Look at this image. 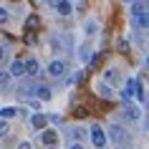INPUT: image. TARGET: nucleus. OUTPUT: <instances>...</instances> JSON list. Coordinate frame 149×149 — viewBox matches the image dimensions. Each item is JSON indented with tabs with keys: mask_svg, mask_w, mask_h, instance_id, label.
<instances>
[{
	"mask_svg": "<svg viewBox=\"0 0 149 149\" xmlns=\"http://www.w3.org/2000/svg\"><path fill=\"white\" fill-rule=\"evenodd\" d=\"M106 139H111V141H114V144H116V147L126 149V147H129V141H132V136H129V132H126L124 126L114 124V126H111V129H109V136H106Z\"/></svg>",
	"mask_w": 149,
	"mask_h": 149,
	"instance_id": "1",
	"label": "nucleus"
},
{
	"mask_svg": "<svg viewBox=\"0 0 149 149\" xmlns=\"http://www.w3.org/2000/svg\"><path fill=\"white\" fill-rule=\"evenodd\" d=\"M88 139H91V144H94L96 149H104V147H106V141H109V139H106V132H104L99 124L91 126V132H88Z\"/></svg>",
	"mask_w": 149,
	"mask_h": 149,
	"instance_id": "2",
	"label": "nucleus"
},
{
	"mask_svg": "<svg viewBox=\"0 0 149 149\" xmlns=\"http://www.w3.org/2000/svg\"><path fill=\"white\" fill-rule=\"evenodd\" d=\"M66 68H68V66H66V61L56 58V61L48 63V76H51V79H63V76H66Z\"/></svg>",
	"mask_w": 149,
	"mask_h": 149,
	"instance_id": "3",
	"label": "nucleus"
},
{
	"mask_svg": "<svg viewBox=\"0 0 149 149\" xmlns=\"http://www.w3.org/2000/svg\"><path fill=\"white\" fill-rule=\"evenodd\" d=\"M141 81L139 79H126V86H124V99H134V94L139 91Z\"/></svg>",
	"mask_w": 149,
	"mask_h": 149,
	"instance_id": "4",
	"label": "nucleus"
},
{
	"mask_svg": "<svg viewBox=\"0 0 149 149\" xmlns=\"http://www.w3.org/2000/svg\"><path fill=\"white\" fill-rule=\"evenodd\" d=\"M31 126H33V132H43L48 126V116H43V114H33L31 116Z\"/></svg>",
	"mask_w": 149,
	"mask_h": 149,
	"instance_id": "5",
	"label": "nucleus"
},
{
	"mask_svg": "<svg viewBox=\"0 0 149 149\" xmlns=\"http://www.w3.org/2000/svg\"><path fill=\"white\" fill-rule=\"evenodd\" d=\"M56 139H58L56 129H43V132H40V141H43L46 147H56Z\"/></svg>",
	"mask_w": 149,
	"mask_h": 149,
	"instance_id": "6",
	"label": "nucleus"
},
{
	"mask_svg": "<svg viewBox=\"0 0 149 149\" xmlns=\"http://www.w3.org/2000/svg\"><path fill=\"white\" fill-rule=\"evenodd\" d=\"M23 68H25V73H28V76H38L40 66H38V61H36V58H28V61L23 63Z\"/></svg>",
	"mask_w": 149,
	"mask_h": 149,
	"instance_id": "7",
	"label": "nucleus"
},
{
	"mask_svg": "<svg viewBox=\"0 0 149 149\" xmlns=\"http://www.w3.org/2000/svg\"><path fill=\"white\" fill-rule=\"evenodd\" d=\"M25 68H23V61H10L8 66V76H23Z\"/></svg>",
	"mask_w": 149,
	"mask_h": 149,
	"instance_id": "8",
	"label": "nucleus"
},
{
	"mask_svg": "<svg viewBox=\"0 0 149 149\" xmlns=\"http://www.w3.org/2000/svg\"><path fill=\"white\" fill-rule=\"evenodd\" d=\"M56 10H58L61 15H71V13H73V5H71L68 0H58V3H56Z\"/></svg>",
	"mask_w": 149,
	"mask_h": 149,
	"instance_id": "9",
	"label": "nucleus"
},
{
	"mask_svg": "<svg viewBox=\"0 0 149 149\" xmlns=\"http://www.w3.org/2000/svg\"><path fill=\"white\" fill-rule=\"evenodd\" d=\"M36 96H38V101H48V99H53V91L48 86H38L36 88Z\"/></svg>",
	"mask_w": 149,
	"mask_h": 149,
	"instance_id": "10",
	"label": "nucleus"
},
{
	"mask_svg": "<svg viewBox=\"0 0 149 149\" xmlns=\"http://www.w3.org/2000/svg\"><path fill=\"white\" fill-rule=\"evenodd\" d=\"M104 79H106V84H119V71L116 68H106L104 71Z\"/></svg>",
	"mask_w": 149,
	"mask_h": 149,
	"instance_id": "11",
	"label": "nucleus"
},
{
	"mask_svg": "<svg viewBox=\"0 0 149 149\" xmlns=\"http://www.w3.org/2000/svg\"><path fill=\"white\" fill-rule=\"evenodd\" d=\"M99 94H101L104 99H114V88H111L109 84L104 81V84H99Z\"/></svg>",
	"mask_w": 149,
	"mask_h": 149,
	"instance_id": "12",
	"label": "nucleus"
},
{
	"mask_svg": "<svg viewBox=\"0 0 149 149\" xmlns=\"http://www.w3.org/2000/svg\"><path fill=\"white\" fill-rule=\"evenodd\" d=\"M147 13V8H144V3H134L132 0V18H139Z\"/></svg>",
	"mask_w": 149,
	"mask_h": 149,
	"instance_id": "13",
	"label": "nucleus"
},
{
	"mask_svg": "<svg viewBox=\"0 0 149 149\" xmlns=\"http://www.w3.org/2000/svg\"><path fill=\"white\" fill-rule=\"evenodd\" d=\"M18 116V109L15 106H5V109H0V119H15Z\"/></svg>",
	"mask_w": 149,
	"mask_h": 149,
	"instance_id": "14",
	"label": "nucleus"
},
{
	"mask_svg": "<svg viewBox=\"0 0 149 149\" xmlns=\"http://www.w3.org/2000/svg\"><path fill=\"white\" fill-rule=\"evenodd\" d=\"M38 25H40V20H38V18H36V15H31V18H28V20H25V28H28V31H36Z\"/></svg>",
	"mask_w": 149,
	"mask_h": 149,
	"instance_id": "15",
	"label": "nucleus"
},
{
	"mask_svg": "<svg viewBox=\"0 0 149 149\" xmlns=\"http://www.w3.org/2000/svg\"><path fill=\"white\" fill-rule=\"evenodd\" d=\"M8 132H10L8 119H0V136H8Z\"/></svg>",
	"mask_w": 149,
	"mask_h": 149,
	"instance_id": "16",
	"label": "nucleus"
},
{
	"mask_svg": "<svg viewBox=\"0 0 149 149\" xmlns=\"http://www.w3.org/2000/svg\"><path fill=\"white\" fill-rule=\"evenodd\" d=\"M8 81H10L8 71H0V88H5V86H8Z\"/></svg>",
	"mask_w": 149,
	"mask_h": 149,
	"instance_id": "17",
	"label": "nucleus"
},
{
	"mask_svg": "<svg viewBox=\"0 0 149 149\" xmlns=\"http://www.w3.org/2000/svg\"><path fill=\"white\" fill-rule=\"evenodd\" d=\"M126 116H129V119H139V109H132V106H126Z\"/></svg>",
	"mask_w": 149,
	"mask_h": 149,
	"instance_id": "18",
	"label": "nucleus"
},
{
	"mask_svg": "<svg viewBox=\"0 0 149 149\" xmlns=\"http://www.w3.org/2000/svg\"><path fill=\"white\" fill-rule=\"evenodd\" d=\"M136 99H139L141 104L147 101V91H144V86H139V91H136Z\"/></svg>",
	"mask_w": 149,
	"mask_h": 149,
	"instance_id": "19",
	"label": "nucleus"
},
{
	"mask_svg": "<svg viewBox=\"0 0 149 149\" xmlns=\"http://www.w3.org/2000/svg\"><path fill=\"white\" fill-rule=\"evenodd\" d=\"M8 18H10V13L5 8H0V23H8Z\"/></svg>",
	"mask_w": 149,
	"mask_h": 149,
	"instance_id": "20",
	"label": "nucleus"
},
{
	"mask_svg": "<svg viewBox=\"0 0 149 149\" xmlns=\"http://www.w3.org/2000/svg\"><path fill=\"white\" fill-rule=\"evenodd\" d=\"M86 33H88V36H91V33H96V23H91V20H88V23H86Z\"/></svg>",
	"mask_w": 149,
	"mask_h": 149,
	"instance_id": "21",
	"label": "nucleus"
},
{
	"mask_svg": "<svg viewBox=\"0 0 149 149\" xmlns=\"http://www.w3.org/2000/svg\"><path fill=\"white\" fill-rule=\"evenodd\" d=\"M71 139H81V129H71Z\"/></svg>",
	"mask_w": 149,
	"mask_h": 149,
	"instance_id": "22",
	"label": "nucleus"
},
{
	"mask_svg": "<svg viewBox=\"0 0 149 149\" xmlns=\"http://www.w3.org/2000/svg\"><path fill=\"white\" fill-rule=\"evenodd\" d=\"M99 63H101V56H94V58H91V68H94V66H99Z\"/></svg>",
	"mask_w": 149,
	"mask_h": 149,
	"instance_id": "23",
	"label": "nucleus"
},
{
	"mask_svg": "<svg viewBox=\"0 0 149 149\" xmlns=\"http://www.w3.org/2000/svg\"><path fill=\"white\" fill-rule=\"evenodd\" d=\"M71 81H73V84H81V81H84V73H76V76H73Z\"/></svg>",
	"mask_w": 149,
	"mask_h": 149,
	"instance_id": "24",
	"label": "nucleus"
},
{
	"mask_svg": "<svg viewBox=\"0 0 149 149\" xmlns=\"http://www.w3.org/2000/svg\"><path fill=\"white\" fill-rule=\"evenodd\" d=\"M18 149H33V147L28 144V141H20V144H18Z\"/></svg>",
	"mask_w": 149,
	"mask_h": 149,
	"instance_id": "25",
	"label": "nucleus"
},
{
	"mask_svg": "<svg viewBox=\"0 0 149 149\" xmlns=\"http://www.w3.org/2000/svg\"><path fill=\"white\" fill-rule=\"evenodd\" d=\"M3 61H5V48L0 46V63H3Z\"/></svg>",
	"mask_w": 149,
	"mask_h": 149,
	"instance_id": "26",
	"label": "nucleus"
},
{
	"mask_svg": "<svg viewBox=\"0 0 149 149\" xmlns=\"http://www.w3.org/2000/svg\"><path fill=\"white\" fill-rule=\"evenodd\" d=\"M68 149H84V147H81L79 141H73V144H71V147H68Z\"/></svg>",
	"mask_w": 149,
	"mask_h": 149,
	"instance_id": "27",
	"label": "nucleus"
},
{
	"mask_svg": "<svg viewBox=\"0 0 149 149\" xmlns=\"http://www.w3.org/2000/svg\"><path fill=\"white\" fill-rule=\"evenodd\" d=\"M124 3H132V0H124Z\"/></svg>",
	"mask_w": 149,
	"mask_h": 149,
	"instance_id": "28",
	"label": "nucleus"
},
{
	"mask_svg": "<svg viewBox=\"0 0 149 149\" xmlns=\"http://www.w3.org/2000/svg\"><path fill=\"white\" fill-rule=\"evenodd\" d=\"M48 149H56V147H48Z\"/></svg>",
	"mask_w": 149,
	"mask_h": 149,
	"instance_id": "29",
	"label": "nucleus"
}]
</instances>
